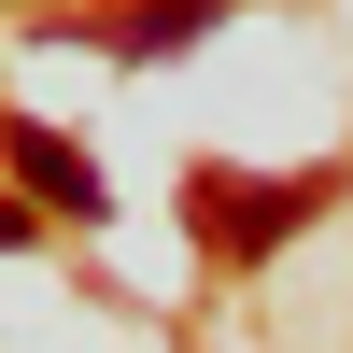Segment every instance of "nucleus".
I'll return each instance as SVG.
<instances>
[{
	"label": "nucleus",
	"instance_id": "nucleus-1",
	"mask_svg": "<svg viewBox=\"0 0 353 353\" xmlns=\"http://www.w3.org/2000/svg\"><path fill=\"white\" fill-rule=\"evenodd\" d=\"M325 198H339V170H283V184H254V170H198V184H184V226H198L212 254H269V241H297Z\"/></svg>",
	"mask_w": 353,
	"mask_h": 353
},
{
	"label": "nucleus",
	"instance_id": "nucleus-2",
	"mask_svg": "<svg viewBox=\"0 0 353 353\" xmlns=\"http://www.w3.org/2000/svg\"><path fill=\"white\" fill-rule=\"evenodd\" d=\"M0 156H14V184L43 198V212H99V156H85V141H57V128H0Z\"/></svg>",
	"mask_w": 353,
	"mask_h": 353
},
{
	"label": "nucleus",
	"instance_id": "nucleus-3",
	"mask_svg": "<svg viewBox=\"0 0 353 353\" xmlns=\"http://www.w3.org/2000/svg\"><path fill=\"white\" fill-rule=\"evenodd\" d=\"M226 0H141V14H113V57H170V43H198Z\"/></svg>",
	"mask_w": 353,
	"mask_h": 353
},
{
	"label": "nucleus",
	"instance_id": "nucleus-4",
	"mask_svg": "<svg viewBox=\"0 0 353 353\" xmlns=\"http://www.w3.org/2000/svg\"><path fill=\"white\" fill-rule=\"evenodd\" d=\"M0 241H28V212H14V198H0Z\"/></svg>",
	"mask_w": 353,
	"mask_h": 353
}]
</instances>
